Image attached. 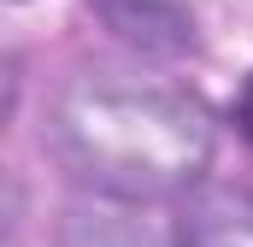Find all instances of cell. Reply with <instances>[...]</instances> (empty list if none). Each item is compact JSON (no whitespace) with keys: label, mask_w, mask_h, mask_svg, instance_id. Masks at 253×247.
Returning a JSON list of instances; mask_svg holds the SVG:
<instances>
[{"label":"cell","mask_w":253,"mask_h":247,"mask_svg":"<svg viewBox=\"0 0 253 247\" xmlns=\"http://www.w3.org/2000/svg\"><path fill=\"white\" fill-rule=\"evenodd\" d=\"M242 129L253 135V88H248V100H242Z\"/></svg>","instance_id":"obj_5"},{"label":"cell","mask_w":253,"mask_h":247,"mask_svg":"<svg viewBox=\"0 0 253 247\" xmlns=\"http://www.w3.org/2000/svg\"><path fill=\"white\" fill-rule=\"evenodd\" d=\"M141 200H118V194H94L83 206L65 212V247H171L153 218L135 212Z\"/></svg>","instance_id":"obj_3"},{"label":"cell","mask_w":253,"mask_h":247,"mask_svg":"<svg viewBox=\"0 0 253 247\" xmlns=\"http://www.w3.org/2000/svg\"><path fill=\"white\" fill-rule=\"evenodd\" d=\"M100 12H106V24L124 41L147 47V53H183L194 41L189 18L177 6H159V0H100Z\"/></svg>","instance_id":"obj_4"},{"label":"cell","mask_w":253,"mask_h":247,"mask_svg":"<svg viewBox=\"0 0 253 247\" xmlns=\"http://www.w3.org/2000/svg\"><path fill=\"white\" fill-rule=\"evenodd\" d=\"M47 147L83 188L147 206L200 188L218 129L212 112L183 88L83 71L53 94Z\"/></svg>","instance_id":"obj_1"},{"label":"cell","mask_w":253,"mask_h":247,"mask_svg":"<svg viewBox=\"0 0 253 247\" xmlns=\"http://www.w3.org/2000/svg\"><path fill=\"white\" fill-rule=\"evenodd\" d=\"M177 247H253V194L230 183L189 188L177 218Z\"/></svg>","instance_id":"obj_2"}]
</instances>
